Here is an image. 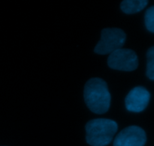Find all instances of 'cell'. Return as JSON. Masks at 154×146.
Returning <instances> with one entry per match:
<instances>
[{
    "label": "cell",
    "instance_id": "cell-8",
    "mask_svg": "<svg viewBox=\"0 0 154 146\" xmlns=\"http://www.w3.org/2000/svg\"><path fill=\"white\" fill-rule=\"evenodd\" d=\"M147 76L151 80L154 79V46H151L147 52Z\"/></svg>",
    "mask_w": 154,
    "mask_h": 146
},
{
    "label": "cell",
    "instance_id": "cell-5",
    "mask_svg": "<svg viewBox=\"0 0 154 146\" xmlns=\"http://www.w3.org/2000/svg\"><path fill=\"white\" fill-rule=\"evenodd\" d=\"M147 141L146 133L138 126H129L116 136L114 146H144Z\"/></svg>",
    "mask_w": 154,
    "mask_h": 146
},
{
    "label": "cell",
    "instance_id": "cell-2",
    "mask_svg": "<svg viewBox=\"0 0 154 146\" xmlns=\"http://www.w3.org/2000/svg\"><path fill=\"white\" fill-rule=\"evenodd\" d=\"M86 140L92 146H106L117 133V122L108 118H96L86 124Z\"/></svg>",
    "mask_w": 154,
    "mask_h": 146
},
{
    "label": "cell",
    "instance_id": "cell-3",
    "mask_svg": "<svg viewBox=\"0 0 154 146\" xmlns=\"http://www.w3.org/2000/svg\"><path fill=\"white\" fill-rule=\"evenodd\" d=\"M126 33L118 28H106L102 30L101 39L94 48V52L99 55L111 54L120 49L126 41Z\"/></svg>",
    "mask_w": 154,
    "mask_h": 146
},
{
    "label": "cell",
    "instance_id": "cell-7",
    "mask_svg": "<svg viewBox=\"0 0 154 146\" xmlns=\"http://www.w3.org/2000/svg\"><path fill=\"white\" fill-rule=\"evenodd\" d=\"M147 4V0H124L120 4V8L125 13L132 14L142 10Z\"/></svg>",
    "mask_w": 154,
    "mask_h": 146
},
{
    "label": "cell",
    "instance_id": "cell-6",
    "mask_svg": "<svg viewBox=\"0 0 154 146\" xmlns=\"http://www.w3.org/2000/svg\"><path fill=\"white\" fill-rule=\"evenodd\" d=\"M150 94L147 88L137 86L132 88L125 98V105L128 111L141 112L145 109L150 101Z\"/></svg>",
    "mask_w": 154,
    "mask_h": 146
},
{
    "label": "cell",
    "instance_id": "cell-9",
    "mask_svg": "<svg viewBox=\"0 0 154 146\" xmlns=\"http://www.w3.org/2000/svg\"><path fill=\"white\" fill-rule=\"evenodd\" d=\"M146 28L150 32H154V7L151 6L145 12L144 15Z\"/></svg>",
    "mask_w": 154,
    "mask_h": 146
},
{
    "label": "cell",
    "instance_id": "cell-1",
    "mask_svg": "<svg viewBox=\"0 0 154 146\" xmlns=\"http://www.w3.org/2000/svg\"><path fill=\"white\" fill-rule=\"evenodd\" d=\"M85 103L96 114L108 112L111 104V94L106 82L101 78H92L85 84L84 91Z\"/></svg>",
    "mask_w": 154,
    "mask_h": 146
},
{
    "label": "cell",
    "instance_id": "cell-4",
    "mask_svg": "<svg viewBox=\"0 0 154 146\" xmlns=\"http://www.w3.org/2000/svg\"><path fill=\"white\" fill-rule=\"evenodd\" d=\"M108 65L114 70L133 71L138 66V55L132 49L120 48L110 54Z\"/></svg>",
    "mask_w": 154,
    "mask_h": 146
}]
</instances>
